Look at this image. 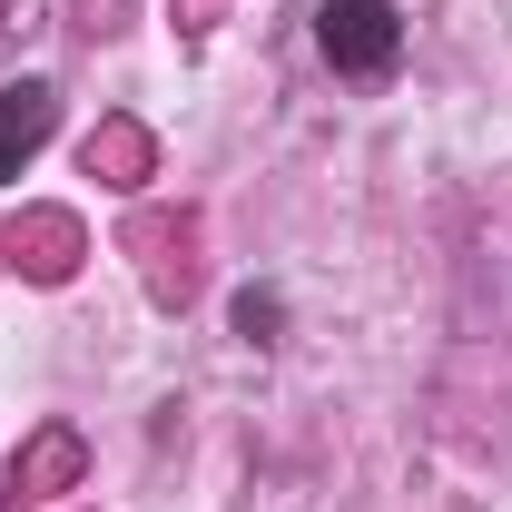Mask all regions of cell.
<instances>
[{
	"instance_id": "cell-1",
	"label": "cell",
	"mask_w": 512,
	"mask_h": 512,
	"mask_svg": "<svg viewBox=\"0 0 512 512\" xmlns=\"http://www.w3.org/2000/svg\"><path fill=\"white\" fill-rule=\"evenodd\" d=\"M316 50L345 79H384V69L404 60V10L394 0H325L316 10Z\"/></svg>"
},
{
	"instance_id": "cell-3",
	"label": "cell",
	"mask_w": 512,
	"mask_h": 512,
	"mask_svg": "<svg viewBox=\"0 0 512 512\" xmlns=\"http://www.w3.org/2000/svg\"><path fill=\"white\" fill-rule=\"evenodd\" d=\"M276 325H286V296H276V286H247V296H237V335H247V345H276Z\"/></svg>"
},
{
	"instance_id": "cell-2",
	"label": "cell",
	"mask_w": 512,
	"mask_h": 512,
	"mask_svg": "<svg viewBox=\"0 0 512 512\" xmlns=\"http://www.w3.org/2000/svg\"><path fill=\"white\" fill-rule=\"evenodd\" d=\"M50 119H60L50 109V79H10L0 89V178H20V158L50 138Z\"/></svg>"
}]
</instances>
